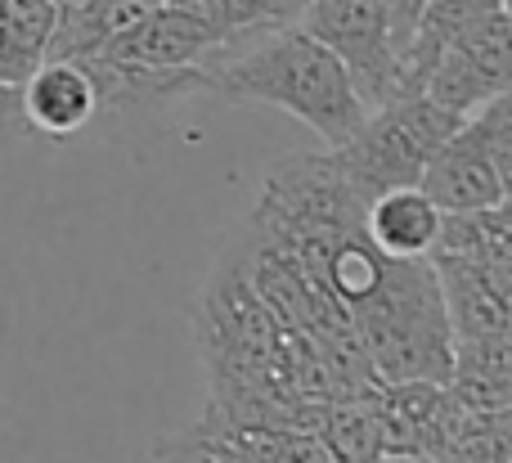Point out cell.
Listing matches in <instances>:
<instances>
[{
    "label": "cell",
    "mask_w": 512,
    "mask_h": 463,
    "mask_svg": "<svg viewBox=\"0 0 512 463\" xmlns=\"http://www.w3.org/2000/svg\"><path fill=\"white\" fill-rule=\"evenodd\" d=\"M203 72L207 90H216L221 99L279 108L297 117L306 131H315L328 149L351 140L369 113L346 68L297 23L239 36Z\"/></svg>",
    "instance_id": "6da1fadb"
},
{
    "label": "cell",
    "mask_w": 512,
    "mask_h": 463,
    "mask_svg": "<svg viewBox=\"0 0 512 463\" xmlns=\"http://www.w3.org/2000/svg\"><path fill=\"white\" fill-rule=\"evenodd\" d=\"M351 329L378 383H445L450 374V320L427 257H387L382 279L351 306Z\"/></svg>",
    "instance_id": "7a4b0ae2"
},
{
    "label": "cell",
    "mask_w": 512,
    "mask_h": 463,
    "mask_svg": "<svg viewBox=\"0 0 512 463\" xmlns=\"http://www.w3.org/2000/svg\"><path fill=\"white\" fill-rule=\"evenodd\" d=\"M463 117L445 113L432 95L423 90H400V95L382 99L364 113L360 131L346 144H337L333 162L346 176V185L369 203V198L387 194L400 185H418L427 158L436 153V144L459 126Z\"/></svg>",
    "instance_id": "3957f363"
},
{
    "label": "cell",
    "mask_w": 512,
    "mask_h": 463,
    "mask_svg": "<svg viewBox=\"0 0 512 463\" xmlns=\"http://www.w3.org/2000/svg\"><path fill=\"white\" fill-rule=\"evenodd\" d=\"M418 189L441 212H477L512 194V99L495 95L468 113L427 158Z\"/></svg>",
    "instance_id": "277c9868"
},
{
    "label": "cell",
    "mask_w": 512,
    "mask_h": 463,
    "mask_svg": "<svg viewBox=\"0 0 512 463\" xmlns=\"http://www.w3.org/2000/svg\"><path fill=\"white\" fill-rule=\"evenodd\" d=\"M292 23L342 63L369 108L400 90V45L378 0H306Z\"/></svg>",
    "instance_id": "5b68a950"
},
{
    "label": "cell",
    "mask_w": 512,
    "mask_h": 463,
    "mask_svg": "<svg viewBox=\"0 0 512 463\" xmlns=\"http://www.w3.org/2000/svg\"><path fill=\"white\" fill-rule=\"evenodd\" d=\"M423 95H432L445 113L468 117L495 95L512 90V18L508 5L490 9L472 27H463L423 77Z\"/></svg>",
    "instance_id": "8992f818"
},
{
    "label": "cell",
    "mask_w": 512,
    "mask_h": 463,
    "mask_svg": "<svg viewBox=\"0 0 512 463\" xmlns=\"http://www.w3.org/2000/svg\"><path fill=\"white\" fill-rule=\"evenodd\" d=\"M427 261L436 270L450 342L512 333V261L441 257V252H432Z\"/></svg>",
    "instance_id": "52a82bcc"
},
{
    "label": "cell",
    "mask_w": 512,
    "mask_h": 463,
    "mask_svg": "<svg viewBox=\"0 0 512 463\" xmlns=\"http://www.w3.org/2000/svg\"><path fill=\"white\" fill-rule=\"evenodd\" d=\"M225 45H234V41H225L203 18H194L162 0V5H153L144 18H135L131 27L108 36L95 54L126 59V63H149V68H207Z\"/></svg>",
    "instance_id": "ba28073f"
},
{
    "label": "cell",
    "mask_w": 512,
    "mask_h": 463,
    "mask_svg": "<svg viewBox=\"0 0 512 463\" xmlns=\"http://www.w3.org/2000/svg\"><path fill=\"white\" fill-rule=\"evenodd\" d=\"M23 122L45 140H72L99 117V95L81 59H41L18 81Z\"/></svg>",
    "instance_id": "9c48e42d"
},
{
    "label": "cell",
    "mask_w": 512,
    "mask_h": 463,
    "mask_svg": "<svg viewBox=\"0 0 512 463\" xmlns=\"http://www.w3.org/2000/svg\"><path fill=\"white\" fill-rule=\"evenodd\" d=\"M81 63L95 81L99 113H131V108H149L162 104V99L207 90L203 68H149V63L108 59V54H86Z\"/></svg>",
    "instance_id": "30bf717a"
},
{
    "label": "cell",
    "mask_w": 512,
    "mask_h": 463,
    "mask_svg": "<svg viewBox=\"0 0 512 463\" xmlns=\"http://www.w3.org/2000/svg\"><path fill=\"white\" fill-rule=\"evenodd\" d=\"M364 234L382 257H427L441 234V207L418 185H400L364 203Z\"/></svg>",
    "instance_id": "8fae6325"
},
{
    "label": "cell",
    "mask_w": 512,
    "mask_h": 463,
    "mask_svg": "<svg viewBox=\"0 0 512 463\" xmlns=\"http://www.w3.org/2000/svg\"><path fill=\"white\" fill-rule=\"evenodd\" d=\"M504 5L508 0H423L418 23H414V36H409L405 59H400V90L423 86V77L432 72L436 54H441L445 45L463 32V27H472L477 18H486L490 9H504Z\"/></svg>",
    "instance_id": "7c38bea8"
},
{
    "label": "cell",
    "mask_w": 512,
    "mask_h": 463,
    "mask_svg": "<svg viewBox=\"0 0 512 463\" xmlns=\"http://www.w3.org/2000/svg\"><path fill=\"white\" fill-rule=\"evenodd\" d=\"M59 0H0V81L18 86L50 50Z\"/></svg>",
    "instance_id": "4fadbf2b"
},
{
    "label": "cell",
    "mask_w": 512,
    "mask_h": 463,
    "mask_svg": "<svg viewBox=\"0 0 512 463\" xmlns=\"http://www.w3.org/2000/svg\"><path fill=\"white\" fill-rule=\"evenodd\" d=\"M216 463H337L310 428H239L207 437Z\"/></svg>",
    "instance_id": "5bb4252c"
},
{
    "label": "cell",
    "mask_w": 512,
    "mask_h": 463,
    "mask_svg": "<svg viewBox=\"0 0 512 463\" xmlns=\"http://www.w3.org/2000/svg\"><path fill=\"white\" fill-rule=\"evenodd\" d=\"M432 252H441V257L512 261L508 203L477 207V212H441V234H436ZM432 252H427V257H432Z\"/></svg>",
    "instance_id": "9a60e30c"
},
{
    "label": "cell",
    "mask_w": 512,
    "mask_h": 463,
    "mask_svg": "<svg viewBox=\"0 0 512 463\" xmlns=\"http://www.w3.org/2000/svg\"><path fill=\"white\" fill-rule=\"evenodd\" d=\"M167 5L203 18L207 27H216V32L225 36V41H239V36H248V32H261V18H256L252 0H167Z\"/></svg>",
    "instance_id": "2e32d148"
},
{
    "label": "cell",
    "mask_w": 512,
    "mask_h": 463,
    "mask_svg": "<svg viewBox=\"0 0 512 463\" xmlns=\"http://www.w3.org/2000/svg\"><path fill=\"white\" fill-rule=\"evenodd\" d=\"M140 463H216V455L203 432L189 428V432H180V437H162Z\"/></svg>",
    "instance_id": "e0dca14e"
},
{
    "label": "cell",
    "mask_w": 512,
    "mask_h": 463,
    "mask_svg": "<svg viewBox=\"0 0 512 463\" xmlns=\"http://www.w3.org/2000/svg\"><path fill=\"white\" fill-rule=\"evenodd\" d=\"M378 5H382V14H387L391 36H396V45H400V59H405V45H409V36H414L423 0H378Z\"/></svg>",
    "instance_id": "ac0fdd59"
},
{
    "label": "cell",
    "mask_w": 512,
    "mask_h": 463,
    "mask_svg": "<svg viewBox=\"0 0 512 463\" xmlns=\"http://www.w3.org/2000/svg\"><path fill=\"white\" fill-rule=\"evenodd\" d=\"M301 5H306V0H252L261 27H288L292 18L301 14Z\"/></svg>",
    "instance_id": "d6986e66"
},
{
    "label": "cell",
    "mask_w": 512,
    "mask_h": 463,
    "mask_svg": "<svg viewBox=\"0 0 512 463\" xmlns=\"http://www.w3.org/2000/svg\"><path fill=\"white\" fill-rule=\"evenodd\" d=\"M369 463H432V459H418V455H378Z\"/></svg>",
    "instance_id": "ffe728a7"
},
{
    "label": "cell",
    "mask_w": 512,
    "mask_h": 463,
    "mask_svg": "<svg viewBox=\"0 0 512 463\" xmlns=\"http://www.w3.org/2000/svg\"><path fill=\"white\" fill-rule=\"evenodd\" d=\"M0 108H5V81H0Z\"/></svg>",
    "instance_id": "44dd1931"
}]
</instances>
